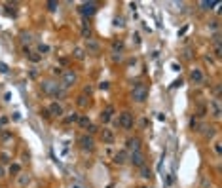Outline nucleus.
<instances>
[{
  "mask_svg": "<svg viewBox=\"0 0 222 188\" xmlns=\"http://www.w3.org/2000/svg\"><path fill=\"white\" fill-rule=\"evenodd\" d=\"M146 97H148V89H146V87H142V86H135V87H133V99H135V101L142 103Z\"/></svg>",
  "mask_w": 222,
  "mask_h": 188,
  "instance_id": "f257e3e1",
  "label": "nucleus"
},
{
  "mask_svg": "<svg viewBox=\"0 0 222 188\" xmlns=\"http://www.w3.org/2000/svg\"><path fill=\"white\" fill-rule=\"evenodd\" d=\"M120 126L123 129H131L133 127V116L129 112H121L120 114Z\"/></svg>",
  "mask_w": 222,
  "mask_h": 188,
  "instance_id": "f03ea898",
  "label": "nucleus"
},
{
  "mask_svg": "<svg viewBox=\"0 0 222 188\" xmlns=\"http://www.w3.org/2000/svg\"><path fill=\"white\" fill-rule=\"evenodd\" d=\"M44 91L49 93V95H59V93H61V87H59V84L46 82V84H44Z\"/></svg>",
  "mask_w": 222,
  "mask_h": 188,
  "instance_id": "7ed1b4c3",
  "label": "nucleus"
},
{
  "mask_svg": "<svg viewBox=\"0 0 222 188\" xmlns=\"http://www.w3.org/2000/svg\"><path fill=\"white\" fill-rule=\"evenodd\" d=\"M131 163H133V166H137V167H142L144 166V156H142L141 150L131 152Z\"/></svg>",
  "mask_w": 222,
  "mask_h": 188,
  "instance_id": "20e7f679",
  "label": "nucleus"
},
{
  "mask_svg": "<svg viewBox=\"0 0 222 188\" xmlns=\"http://www.w3.org/2000/svg\"><path fill=\"white\" fill-rule=\"evenodd\" d=\"M78 143H80V146H82L84 150H91V148H93V139H91L89 135H82V137L78 139Z\"/></svg>",
  "mask_w": 222,
  "mask_h": 188,
  "instance_id": "39448f33",
  "label": "nucleus"
},
{
  "mask_svg": "<svg viewBox=\"0 0 222 188\" xmlns=\"http://www.w3.org/2000/svg\"><path fill=\"white\" fill-rule=\"evenodd\" d=\"M74 82H76V74H74L72 70H67V72L63 74V86L65 87H70Z\"/></svg>",
  "mask_w": 222,
  "mask_h": 188,
  "instance_id": "423d86ee",
  "label": "nucleus"
},
{
  "mask_svg": "<svg viewBox=\"0 0 222 188\" xmlns=\"http://www.w3.org/2000/svg\"><path fill=\"white\" fill-rule=\"evenodd\" d=\"M80 12H82L84 15H93V13L97 12V4H95V2H87V4H84V6L80 8Z\"/></svg>",
  "mask_w": 222,
  "mask_h": 188,
  "instance_id": "0eeeda50",
  "label": "nucleus"
},
{
  "mask_svg": "<svg viewBox=\"0 0 222 188\" xmlns=\"http://www.w3.org/2000/svg\"><path fill=\"white\" fill-rule=\"evenodd\" d=\"M47 112L52 114V116H63V106L59 103H52V105H49V108H47Z\"/></svg>",
  "mask_w": 222,
  "mask_h": 188,
  "instance_id": "6e6552de",
  "label": "nucleus"
},
{
  "mask_svg": "<svg viewBox=\"0 0 222 188\" xmlns=\"http://www.w3.org/2000/svg\"><path fill=\"white\" fill-rule=\"evenodd\" d=\"M112 114H114V106H106V108L103 110V114H101V120H103L105 124H106V122H110Z\"/></svg>",
  "mask_w": 222,
  "mask_h": 188,
  "instance_id": "1a4fd4ad",
  "label": "nucleus"
},
{
  "mask_svg": "<svg viewBox=\"0 0 222 188\" xmlns=\"http://www.w3.org/2000/svg\"><path fill=\"white\" fill-rule=\"evenodd\" d=\"M192 80H194L195 84H201V82H203V72H201L200 68H194V70H192Z\"/></svg>",
  "mask_w": 222,
  "mask_h": 188,
  "instance_id": "9d476101",
  "label": "nucleus"
},
{
  "mask_svg": "<svg viewBox=\"0 0 222 188\" xmlns=\"http://www.w3.org/2000/svg\"><path fill=\"white\" fill-rule=\"evenodd\" d=\"M139 146H141V141H139V139H129V141H127V148H129L131 152H137Z\"/></svg>",
  "mask_w": 222,
  "mask_h": 188,
  "instance_id": "9b49d317",
  "label": "nucleus"
},
{
  "mask_svg": "<svg viewBox=\"0 0 222 188\" xmlns=\"http://www.w3.org/2000/svg\"><path fill=\"white\" fill-rule=\"evenodd\" d=\"M103 141H105V143H112V141H114V133L110 131V129H103Z\"/></svg>",
  "mask_w": 222,
  "mask_h": 188,
  "instance_id": "f8f14e48",
  "label": "nucleus"
},
{
  "mask_svg": "<svg viewBox=\"0 0 222 188\" xmlns=\"http://www.w3.org/2000/svg\"><path fill=\"white\" fill-rule=\"evenodd\" d=\"M126 158H127L126 152H118V154L114 156V163H123V161H126Z\"/></svg>",
  "mask_w": 222,
  "mask_h": 188,
  "instance_id": "ddd939ff",
  "label": "nucleus"
},
{
  "mask_svg": "<svg viewBox=\"0 0 222 188\" xmlns=\"http://www.w3.org/2000/svg\"><path fill=\"white\" fill-rule=\"evenodd\" d=\"M19 171H21V166H19V163H12V166H10V173L17 175Z\"/></svg>",
  "mask_w": 222,
  "mask_h": 188,
  "instance_id": "4468645a",
  "label": "nucleus"
},
{
  "mask_svg": "<svg viewBox=\"0 0 222 188\" xmlns=\"http://www.w3.org/2000/svg\"><path fill=\"white\" fill-rule=\"evenodd\" d=\"M78 122H80V126H82V127H89V118H86V116H80Z\"/></svg>",
  "mask_w": 222,
  "mask_h": 188,
  "instance_id": "2eb2a0df",
  "label": "nucleus"
},
{
  "mask_svg": "<svg viewBox=\"0 0 222 188\" xmlns=\"http://www.w3.org/2000/svg\"><path fill=\"white\" fill-rule=\"evenodd\" d=\"M211 105H213V110H215V116H216V118H218V116H220V105H218V101H213Z\"/></svg>",
  "mask_w": 222,
  "mask_h": 188,
  "instance_id": "dca6fc26",
  "label": "nucleus"
},
{
  "mask_svg": "<svg viewBox=\"0 0 222 188\" xmlns=\"http://www.w3.org/2000/svg\"><path fill=\"white\" fill-rule=\"evenodd\" d=\"M78 118H80V116H78V114H76V112H72V114H70V116H68V118H67V120H65V122H67V124H70V122H76V120H78Z\"/></svg>",
  "mask_w": 222,
  "mask_h": 188,
  "instance_id": "f3484780",
  "label": "nucleus"
},
{
  "mask_svg": "<svg viewBox=\"0 0 222 188\" xmlns=\"http://www.w3.org/2000/svg\"><path fill=\"white\" fill-rule=\"evenodd\" d=\"M38 52H40V53H47V52H49V48H47L46 44H40V46H38Z\"/></svg>",
  "mask_w": 222,
  "mask_h": 188,
  "instance_id": "a211bd4d",
  "label": "nucleus"
},
{
  "mask_svg": "<svg viewBox=\"0 0 222 188\" xmlns=\"http://www.w3.org/2000/svg\"><path fill=\"white\" fill-rule=\"evenodd\" d=\"M87 48H89L91 52H97V50H99V46H97L95 42H87Z\"/></svg>",
  "mask_w": 222,
  "mask_h": 188,
  "instance_id": "6ab92c4d",
  "label": "nucleus"
},
{
  "mask_svg": "<svg viewBox=\"0 0 222 188\" xmlns=\"http://www.w3.org/2000/svg\"><path fill=\"white\" fill-rule=\"evenodd\" d=\"M218 2H201V6H203V10H209L211 6H216Z\"/></svg>",
  "mask_w": 222,
  "mask_h": 188,
  "instance_id": "aec40b11",
  "label": "nucleus"
},
{
  "mask_svg": "<svg viewBox=\"0 0 222 188\" xmlns=\"http://www.w3.org/2000/svg\"><path fill=\"white\" fill-rule=\"evenodd\" d=\"M141 169H142V177H144V179H148V177H150V169H146L144 166H142Z\"/></svg>",
  "mask_w": 222,
  "mask_h": 188,
  "instance_id": "412c9836",
  "label": "nucleus"
},
{
  "mask_svg": "<svg viewBox=\"0 0 222 188\" xmlns=\"http://www.w3.org/2000/svg\"><path fill=\"white\" fill-rule=\"evenodd\" d=\"M215 55H216V57H220V55H222V50H220V44H216V46H215Z\"/></svg>",
  "mask_w": 222,
  "mask_h": 188,
  "instance_id": "4be33fe9",
  "label": "nucleus"
},
{
  "mask_svg": "<svg viewBox=\"0 0 222 188\" xmlns=\"http://www.w3.org/2000/svg\"><path fill=\"white\" fill-rule=\"evenodd\" d=\"M74 55H76L78 59H82V57H84V52H82V50L78 48V50H74Z\"/></svg>",
  "mask_w": 222,
  "mask_h": 188,
  "instance_id": "5701e85b",
  "label": "nucleus"
},
{
  "mask_svg": "<svg viewBox=\"0 0 222 188\" xmlns=\"http://www.w3.org/2000/svg\"><path fill=\"white\" fill-rule=\"evenodd\" d=\"M78 105H80V106H86V97H84V95L78 97Z\"/></svg>",
  "mask_w": 222,
  "mask_h": 188,
  "instance_id": "b1692460",
  "label": "nucleus"
},
{
  "mask_svg": "<svg viewBox=\"0 0 222 188\" xmlns=\"http://www.w3.org/2000/svg\"><path fill=\"white\" fill-rule=\"evenodd\" d=\"M190 127H192V129H195V127H197V122H195V118H192V120H190Z\"/></svg>",
  "mask_w": 222,
  "mask_h": 188,
  "instance_id": "393cba45",
  "label": "nucleus"
},
{
  "mask_svg": "<svg viewBox=\"0 0 222 188\" xmlns=\"http://www.w3.org/2000/svg\"><path fill=\"white\" fill-rule=\"evenodd\" d=\"M0 72H8V67L4 63H0Z\"/></svg>",
  "mask_w": 222,
  "mask_h": 188,
  "instance_id": "a878e982",
  "label": "nucleus"
},
{
  "mask_svg": "<svg viewBox=\"0 0 222 188\" xmlns=\"http://www.w3.org/2000/svg\"><path fill=\"white\" fill-rule=\"evenodd\" d=\"M121 48H123L121 42H116V44H114V50H121Z\"/></svg>",
  "mask_w": 222,
  "mask_h": 188,
  "instance_id": "bb28decb",
  "label": "nucleus"
},
{
  "mask_svg": "<svg viewBox=\"0 0 222 188\" xmlns=\"http://www.w3.org/2000/svg\"><path fill=\"white\" fill-rule=\"evenodd\" d=\"M55 6H57V2H47V8L49 10H55Z\"/></svg>",
  "mask_w": 222,
  "mask_h": 188,
  "instance_id": "cd10ccee",
  "label": "nucleus"
},
{
  "mask_svg": "<svg viewBox=\"0 0 222 188\" xmlns=\"http://www.w3.org/2000/svg\"><path fill=\"white\" fill-rule=\"evenodd\" d=\"M4 175V169H2V166H0V177H2Z\"/></svg>",
  "mask_w": 222,
  "mask_h": 188,
  "instance_id": "c85d7f7f",
  "label": "nucleus"
},
{
  "mask_svg": "<svg viewBox=\"0 0 222 188\" xmlns=\"http://www.w3.org/2000/svg\"><path fill=\"white\" fill-rule=\"evenodd\" d=\"M74 188H80V186H78V184H76V186H74Z\"/></svg>",
  "mask_w": 222,
  "mask_h": 188,
  "instance_id": "c756f323",
  "label": "nucleus"
}]
</instances>
